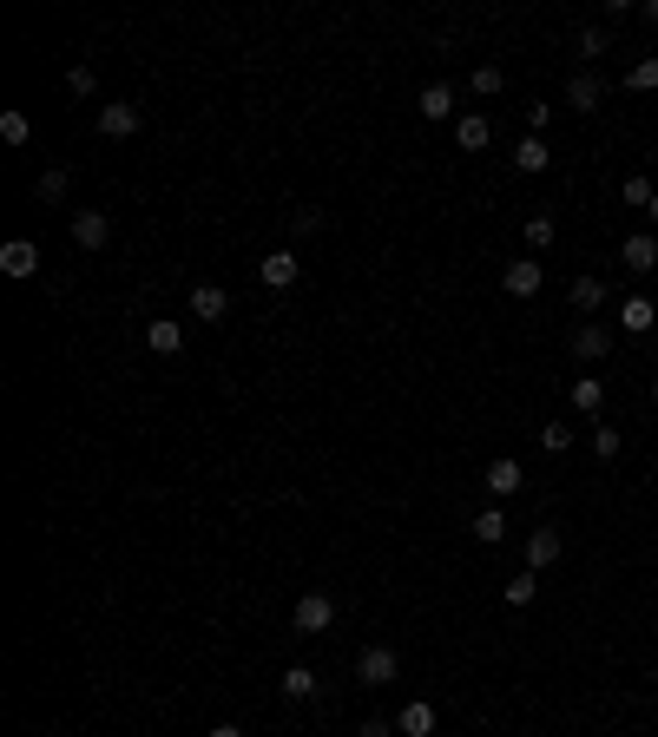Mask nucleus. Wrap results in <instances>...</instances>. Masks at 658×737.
I'll return each instance as SVG.
<instances>
[{"label":"nucleus","mask_w":658,"mask_h":737,"mask_svg":"<svg viewBox=\"0 0 658 737\" xmlns=\"http://www.w3.org/2000/svg\"><path fill=\"white\" fill-rule=\"evenodd\" d=\"M290 626H297V632H329V626H336V599H329V593H303L297 606H290Z\"/></svg>","instance_id":"f03ea898"},{"label":"nucleus","mask_w":658,"mask_h":737,"mask_svg":"<svg viewBox=\"0 0 658 737\" xmlns=\"http://www.w3.org/2000/svg\"><path fill=\"white\" fill-rule=\"evenodd\" d=\"M66 185H73V178H66L60 165H47V172H40V204H60V198H66Z\"/></svg>","instance_id":"cd10ccee"},{"label":"nucleus","mask_w":658,"mask_h":737,"mask_svg":"<svg viewBox=\"0 0 658 737\" xmlns=\"http://www.w3.org/2000/svg\"><path fill=\"white\" fill-rule=\"evenodd\" d=\"M356 737H389V724H382V718H369V724H362Z\"/></svg>","instance_id":"e433bc0d"},{"label":"nucleus","mask_w":658,"mask_h":737,"mask_svg":"<svg viewBox=\"0 0 658 737\" xmlns=\"http://www.w3.org/2000/svg\"><path fill=\"white\" fill-rule=\"evenodd\" d=\"M0 270H7V277H33V270H40V244L7 237V244H0Z\"/></svg>","instance_id":"6e6552de"},{"label":"nucleus","mask_w":658,"mask_h":737,"mask_svg":"<svg viewBox=\"0 0 658 737\" xmlns=\"http://www.w3.org/2000/svg\"><path fill=\"white\" fill-rule=\"evenodd\" d=\"M257 277H264L270 290H290V283L303 277V257H297V251H270L264 264H257Z\"/></svg>","instance_id":"423d86ee"},{"label":"nucleus","mask_w":658,"mask_h":737,"mask_svg":"<svg viewBox=\"0 0 658 737\" xmlns=\"http://www.w3.org/2000/svg\"><path fill=\"white\" fill-rule=\"evenodd\" d=\"M593 455H599V461L619 455V428H612V422H599V428H593Z\"/></svg>","instance_id":"c756f323"},{"label":"nucleus","mask_w":658,"mask_h":737,"mask_svg":"<svg viewBox=\"0 0 658 737\" xmlns=\"http://www.w3.org/2000/svg\"><path fill=\"white\" fill-rule=\"evenodd\" d=\"M356 678L362 685H395V678H402V652H395V645H369L356 659Z\"/></svg>","instance_id":"f257e3e1"},{"label":"nucleus","mask_w":658,"mask_h":737,"mask_svg":"<svg viewBox=\"0 0 658 737\" xmlns=\"http://www.w3.org/2000/svg\"><path fill=\"white\" fill-rule=\"evenodd\" d=\"M540 448H547V455H566V422H547V428H540Z\"/></svg>","instance_id":"473e14b6"},{"label":"nucleus","mask_w":658,"mask_h":737,"mask_svg":"<svg viewBox=\"0 0 658 737\" xmlns=\"http://www.w3.org/2000/svg\"><path fill=\"white\" fill-rule=\"evenodd\" d=\"M487 139H494L487 112H461V119H455V145H461V152H487Z\"/></svg>","instance_id":"dca6fc26"},{"label":"nucleus","mask_w":658,"mask_h":737,"mask_svg":"<svg viewBox=\"0 0 658 737\" xmlns=\"http://www.w3.org/2000/svg\"><path fill=\"white\" fill-rule=\"evenodd\" d=\"M573 356H580V362L612 356V330H606V323H580V330H573Z\"/></svg>","instance_id":"f8f14e48"},{"label":"nucleus","mask_w":658,"mask_h":737,"mask_svg":"<svg viewBox=\"0 0 658 737\" xmlns=\"http://www.w3.org/2000/svg\"><path fill=\"white\" fill-rule=\"evenodd\" d=\"M626 86H632V93H658V53H645V60L632 66V73H626Z\"/></svg>","instance_id":"b1692460"},{"label":"nucleus","mask_w":658,"mask_h":737,"mask_svg":"<svg viewBox=\"0 0 658 737\" xmlns=\"http://www.w3.org/2000/svg\"><path fill=\"white\" fill-rule=\"evenodd\" d=\"M533 593H540V573H514V580L501 586V599H507V606H533Z\"/></svg>","instance_id":"5701e85b"},{"label":"nucleus","mask_w":658,"mask_h":737,"mask_svg":"<svg viewBox=\"0 0 658 737\" xmlns=\"http://www.w3.org/2000/svg\"><path fill=\"white\" fill-rule=\"evenodd\" d=\"M652 402H658V376H652Z\"/></svg>","instance_id":"ea45409f"},{"label":"nucleus","mask_w":658,"mask_h":737,"mask_svg":"<svg viewBox=\"0 0 658 737\" xmlns=\"http://www.w3.org/2000/svg\"><path fill=\"white\" fill-rule=\"evenodd\" d=\"M474 93H481V99L501 93V66H474Z\"/></svg>","instance_id":"7c9ffc66"},{"label":"nucleus","mask_w":658,"mask_h":737,"mask_svg":"<svg viewBox=\"0 0 658 737\" xmlns=\"http://www.w3.org/2000/svg\"><path fill=\"white\" fill-rule=\"evenodd\" d=\"M619 204H639V211H645V204H652V178H645V172L619 178Z\"/></svg>","instance_id":"393cba45"},{"label":"nucleus","mask_w":658,"mask_h":737,"mask_svg":"<svg viewBox=\"0 0 658 737\" xmlns=\"http://www.w3.org/2000/svg\"><path fill=\"white\" fill-rule=\"evenodd\" d=\"M645 218H652V231H658V191H652V204H645Z\"/></svg>","instance_id":"58836bf2"},{"label":"nucleus","mask_w":658,"mask_h":737,"mask_svg":"<svg viewBox=\"0 0 658 737\" xmlns=\"http://www.w3.org/2000/svg\"><path fill=\"white\" fill-rule=\"evenodd\" d=\"M599 303H606V277H593V270L573 277V310H599Z\"/></svg>","instance_id":"412c9836"},{"label":"nucleus","mask_w":658,"mask_h":737,"mask_svg":"<svg viewBox=\"0 0 658 737\" xmlns=\"http://www.w3.org/2000/svg\"><path fill=\"white\" fill-rule=\"evenodd\" d=\"M66 86H73V93L86 99V93H93V86H99V79H93V66H73V73H66Z\"/></svg>","instance_id":"72a5a7b5"},{"label":"nucleus","mask_w":658,"mask_h":737,"mask_svg":"<svg viewBox=\"0 0 658 737\" xmlns=\"http://www.w3.org/2000/svg\"><path fill=\"white\" fill-rule=\"evenodd\" d=\"M415 112H422V119H455V86H448V79H435V86H422V99H415Z\"/></svg>","instance_id":"f3484780"},{"label":"nucleus","mask_w":658,"mask_h":737,"mask_svg":"<svg viewBox=\"0 0 658 737\" xmlns=\"http://www.w3.org/2000/svg\"><path fill=\"white\" fill-rule=\"evenodd\" d=\"M619 330H626V336H652L658 330L652 297H626V303H619Z\"/></svg>","instance_id":"1a4fd4ad"},{"label":"nucleus","mask_w":658,"mask_h":737,"mask_svg":"<svg viewBox=\"0 0 658 737\" xmlns=\"http://www.w3.org/2000/svg\"><path fill=\"white\" fill-rule=\"evenodd\" d=\"M553 231H560V224H553L547 211H533V218H527V244H533V251H547V244H553Z\"/></svg>","instance_id":"c85d7f7f"},{"label":"nucleus","mask_w":658,"mask_h":737,"mask_svg":"<svg viewBox=\"0 0 658 737\" xmlns=\"http://www.w3.org/2000/svg\"><path fill=\"white\" fill-rule=\"evenodd\" d=\"M204 737H244V724H211Z\"/></svg>","instance_id":"c9c22d12"},{"label":"nucleus","mask_w":658,"mask_h":737,"mask_svg":"<svg viewBox=\"0 0 658 737\" xmlns=\"http://www.w3.org/2000/svg\"><path fill=\"white\" fill-rule=\"evenodd\" d=\"M191 316H198V323H224V316H231V297H224L218 283H198V290H191Z\"/></svg>","instance_id":"9d476101"},{"label":"nucleus","mask_w":658,"mask_h":737,"mask_svg":"<svg viewBox=\"0 0 658 737\" xmlns=\"http://www.w3.org/2000/svg\"><path fill=\"white\" fill-rule=\"evenodd\" d=\"M0 139H7V145H27L33 139V119H27V112H0Z\"/></svg>","instance_id":"bb28decb"},{"label":"nucleus","mask_w":658,"mask_h":737,"mask_svg":"<svg viewBox=\"0 0 658 737\" xmlns=\"http://www.w3.org/2000/svg\"><path fill=\"white\" fill-rule=\"evenodd\" d=\"M145 349H152V356H178V349H185V330H178L172 316H152V323H145Z\"/></svg>","instance_id":"9b49d317"},{"label":"nucleus","mask_w":658,"mask_h":737,"mask_svg":"<svg viewBox=\"0 0 658 737\" xmlns=\"http://www.w3.org/2000/svg\"><path fill=\"white\" fill-rule=\"evenodd\" d=\"M277 691H283V698H310V691H316V672H310V665H290V672L277 678Z\"/></svg>","instance_id":"4be33fe9"},{"label":"nucleus","mask_w":658,"mask_h":737,"mask_svg":"<svg viewBox=\"0 0 658 737\" xmlns=\"http://www.w3.org/2000/svg\"><path fill=\"white\" fill-rule=\"evenodd\" d=\"M395 731H402V737H428V731H435V705H422V698H415V705H402Z\"/></svg>","instance_id":"6ab92c4d"},{"label":"nucleus","mask_w":658,"mask_h":737,"mask_svg":"<svg viewBox=\"0 0 658 737\" xmlns=\"http://www.w3.org/2000/svg\"><path fill=\"white\" fill-rule=\"evenodd\" d=\"M540 283H547V270L533 264V257H520V264H507V270H501V290H507V297H520V303L540 297Z\"/></svg>","instance_id":"20e7f679"},{"label":"nucleus","mask_w":658,"mask_h":737,"mask_svg":"<svg viewBox=\"0 0 658 737\" xmlns=\"http://www.w3.org/2000/svg\"><path fill=\"white\" fill-rule=\"evenodd\" d=\"M599 99H606L599 73H573V79H566V106H573V112H599Z\"/></svg>","instance_id":"2eb2a0df"},{"label":"nucleus","mask_w":658,"mask_h":737,"mask_svg":"<svg viewBox=\"0 0 658 737\" xmlns=\"http://www.w3.org/2000/svg\"><path fill=\"white\" fill-rule=\"evenodd\" d=\"M553 165V152H547V139H540V132H527V139L514 145V172H527V178H540Z\"/></svg>","instance_id":"4468645a"},{"label":"nucleus","mask_w":658,"mask_h":737,"mask_svg":"<svg viewBox=\"0 0 658 737\" xmlns=\"http://www.w3.org/2000/svg\"><path fill=\"white\" fill-rule=\"evenodd\" d=\"M606 47H612V40H606V27H586V33H580V53H586V60H599Z\"/></svg>","instance_id":"2f4dec72"},{"label":"nucleus","mask_w":658,"mask_h":737,"mask_svg":"<svg viewBox=\"0 0 658 737\" xmlns=\"http://www.w3.org/2000/svg\"><path fill=\"white\" fill-rule=\"evenodd\" d=\"M619 264H626L632 277H645V270H658V237H652V231H632L626 244H619Z\"/></svg>","instance_id":"39448f33"},{"label":"nucleus","mask_w":658,"mask_h":737,"mask_svg":"<svg viewBox=\"0 0 658 737\" xmlns=\"http://www.w3.org/2000/svg\"><path fill=\"white\" fill-rule=\"evenodd\" d=\"M520 481H527V474H520V461H487V494H494V501H507V494H520Z\"/></svg>","instance_id":"a211bd4d"},{"label":"nucleus","mask_w":658,"mask_h":737,"mask_svg":"<svg viewBox=\"0 0 658 737\" xmlns=\"http://www.w3.org/2000/svg\"><path fill=\"white\" fill-rule=\"evenodd\" d=\"M316 224H323V211H290V231H297V237H310Z\"/></svg>","instance_id":"f704fd0d"},{"label":"nucleus","mask_w":658,"mask_h":737,"mask_svg":"<svg viewBox=\"0 0 658 737\" xmlns=\"http://www.w3.org/2000/svg\"><path fill=\"white\" fill-rule=\"evenodd\" d=\"M474 540H481V547H501V540H507V514H501V507H481V514H474Z\"/></svg>","instance_id":"aec40b11"},{"label":"nucleus","mask_w":658,"mask_h":737,"mask_svg":"<svg viewBox=\"0 0 658 737\" xmlns=\"http://www.w3.org/2000/svg\"><path fill=\"white\" fill-rule=\"evenodd\" d=\"M93 126L106 132V139H132V132L145 126V112L132 106V99H112V106H99V112H93Z\"/></svg>","instance_id":"7ed1b4c3"},{"label":"nucleus","mask_w":658,"mask_h":737,"mask_svg":"<svg viewBox=\"0 0 658 737\" xmlns=\"http://www.w3.org/2000/svg\"><path fill=\"white\" fill-rule=\"evenodd\" d=\"M560 553H566V534H560V527H533V534H527V566H533V573H540V566H553Z\"/></svg>","instance_id":"0eeeda50"},{"label":"nucleus","mask_w":658,"mask_h":737,"mask_svg":"<svg viewBox=\"0 0 658 737\" xmlns=\"http://www.w3.org/2000/svg\"><path fill=\"white\" fill-rule=\"evenodd\" d=\"M106 237H112V218H106V211H79V218H73V244H79V251H99Z\"/></svg>","instance_id":"ddd939ff"},{"label":"nucleus","mask_w":658,"mask_h":737,"mask_svg":"<svg viewBox=\"0 0 658 737\" xmlns=\"http://www.w3.org/2000/svg\"><path fill=\"white\" fill-rule=\"evenodd\" d=\"M639 14H645V20H652V27H658V0H645V7H639Z\"/></svg>","instance_id":"4c0bfd02"},{"label":"nucleus","mask_w":658,"mask_h":737,"mask_svg":"<svg viewBox=\"0 0 658 737\" xmlns=\"http://www.w3.org/2000/svg\"><path fill=\"white\" fill-rule=\"evenodd\" d=\"M599 402H606V389H599V376H580V382H573V408H580V415H593Z\"/></svg>","instance_id":"a878e982"}]
</instances>
